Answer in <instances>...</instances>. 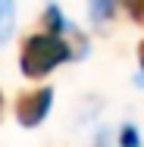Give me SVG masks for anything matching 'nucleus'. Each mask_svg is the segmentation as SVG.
Masks as SVG:
<instances>
[{
    "label": "nucleus",
    "mask_w": 144,
    "mask_h": 147,
    "mask_svg": "<svg viewBox=\"0 0 144 147\" xmlns=\"http://www.w3.org/2000/svg\"><path fill=\"white\" fill-rule=\"evenodd\" d=\"M0 113H3V91H0Z\"/></svg>",
    "instance_id": "obj_9"
},
{
    "label": "nucleus",
    "mask_w": 144,
    "mask_h": 147,
    "mask_svg": "<svg viewBox=\"0 0 144 147\" xmlns=\"http://www.w3.org/2000/svg\"><path fill=\"white\" fill-rule=\"evenodd\" d=\"M13 16H16V6H13L9 0H0V41L9 38V31H13Z\"/></svg>",
    "instance_id": "obj_4"
},
{
    "label": "nucleus",
    "mask_w": 144,
    "mask_h": 147,
    "mask_svg": "<svg viewBox=\"0 0 144 147\" xmlns=\"http://www.w3.org/2000/svg\"><path fill=\"white\" fill-rule=\"evenodd\" d=\"M119 147H141V135L135 125H122L119 131Z\"/></svg>",
    "instance_id": "obj_6"
},
{
    "label": "nucleus",
    "mask_w": 144,
    "mask_h": 147,
    "mask_svg": "<svg viewBox=\"0 0 144 147\" xmlns=\"http://www.w3.org/2000/svg\"><path fill=\"white\" fill-rule=\"evenodd\" d=\"M50 107H53V88L50 85H41V88H31V91H22L19 97H16V119L25 125V128H34V125H41L47 113H50Z\"/></svg>",
    "instance_id": "obj_2"
},
{
    "label": "nucleus",
    "mask_w": 144,
    "mask_h": 147,
    "mask_svg": "<svg viewBox=\"0 0 144 147\" xmlns=\"http://www.w3.org/2000/svg\"><path fill=\"white\" fill-rule=\"evenodd\" d=\"M125 13L132 16L135 25H144V0H125Z\"/></svg>",
    "instance_id": "obj_7"
},
{
    "label": "nucleus",
    "mask_w": 144,
    "mask_h": 147,
    "mask_svg": "<svg viewBox=\"0 0 144 147\" xmlns=\"http://www.w3.org/2000/svg\"><path fill=\"white\" fill-rule=\"evenodd\" d=\"M113 13H116L113 0H94L91 3V19H110Z\"/></svg>",
    "instance_id": "obj_5"
},
{
    "label": "nucleus",
    "mask_w": 144,
    "mask_h": 147,
    "mask_svg": "<svg viewBox=\"0 0 144 147\" xmlns=\"http://www.w3.org/2000/svg\"><path fill=\"white\" fill-rule=\"evenodd\" d=\"M138 63H141V69H144V41L138 44Z\"/></svg>",
    "instance_id": "obj_8"
},
{
    "label": "nucleus",
    "mask_w": 144,
    "mask_h": 147,
    "mask_svg": "<svg viewBox=\"0 0 144 147\" xmlns=\"http://www.w3.org/2000/svg\"><path fill=\"white\" fill-rule=\"evenodd\" d=\"M41 25H44L47 34H57V38H63V31H72V22L63 16V9H59L57 3H47V6H44V13H41Z\"/></svg>",
    "instance_id": "obj_3"
},
{
    "label": "nucleus",
    "mask_w": 144,
    "mask_h": 147,
    "mask_svg": "<svg viewBox=\"0 0 144 147\" xmlns=\"http://www.w3.org/2000/svg\"><path fill=\"white\" fill-rule=\"evenodd\" d=\"M72 59V47L66 38L57 34H47V31H34L22 41V50H19V69L25 78H41L47 75L50 69H57L59 63Z\"/></svg>",
    "instance_id": "obj_1"
}]
</instances>
